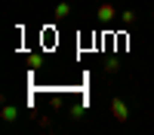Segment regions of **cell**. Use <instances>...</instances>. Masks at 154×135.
Listing matches in <instances>:
<instances>
[{
  "mask_svg": "<svg viewBox=\"0 0 154 135\" xmlns=\"http://www.w3.org/2000/svg\"><path fill=\"white\" fill-rule=\"evenodd\" d=\"M111 114H114V120H117V123H126V120H130V107H126V101H123L120 95L111 98Z\"/></svg>",
  "mask_w": 154,
  "mask_h": 135,
  "instance_id": "cell-1",
  "label": "cell"
},
{
  "mask_svg": "<svg viewBox=\"0 0 154 135\" xmlns=\"http://www.w3.org/2000/svg\"><path fill=\"white\" fill-rule=\"evenodd\" d=\"M114 16H117V6L114 3H102L99 6V22H114Z\"/></svg>",
  "mask_w": 154,
  "mask_h": 135,
  "instance_id": "cell-2",
  "label": "cell"
},
{
  "mask_svg": "<svg viewBox=\"0 0 154 135\" xmlns=\"http://www.w3.org/2000/svg\"><path fill=\"white\" fill-rule=\"evenodd\" d=\"M65 16H71V3H68V0H62V3L56 6V22H62Z\"/></svg>",
  "mask_w": 154,
  "mask_h": 135,
  "instance_id": "cell-3",
  "label": "cell"
},
{
  "mask_svg": "<svg viewBox=\"0 0 154 135\" xmlns=\"http://www.w3.org/2000/svg\"><path fill=\"white\" fill-rule=\"evenodd\" d=\"M16 117H19V110L6 101V104H3V123H16Z\"/></svg>",
  "mask_w": 154,
  "mask_h": 135,
  "instance_id": "cell-4",
  "label": "cell"
},
{
  "mask_svg": "<svg viewBox=\"0 0 154 135\" xmlns=\"http://www.w3.org/2000/svg\"><path fill=\"white\" fill-rule=\"evenodd\" d=\"M28 65H31L34 71H40V68H43V55H37V52H34V55H28Z\"/></svg>",
  "mask_w": 154,
  "mask_h": 135,
  "instance_id": "cell-5",
  "label": "cell"
},
{
  "mask_svg": "<svg viewBox=\"0 0 154 135\" xmlns=\"http://www.w3.org/2000/svg\"><path fill=\"white\" fill-rule=\"evenodd\" d=\"M120 19H123V25H136V12H133V9H123Z\"/></svg>",
  "mask_w": 154,
  "mask_h": 135,
  "instance_id": "cell-6",
  "label": "cell"
},
{
  "mask_svg": "<svg viewBox=\"0 0 154 135\" xmlns=\"http://www.w3.org/2000/svg\"><path fill=\"white\" fill-rule=\"evenodd\" d=\"M108 71H111V74H117V71H120V61H117V58H114V55L108 58Z\"/></svg>",
  "mask_w": 154,
  "mask_h": 135,
  "instance_id": "cell-7",
  "label": "cell"
}]
</instances>
